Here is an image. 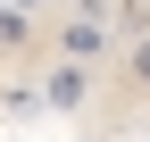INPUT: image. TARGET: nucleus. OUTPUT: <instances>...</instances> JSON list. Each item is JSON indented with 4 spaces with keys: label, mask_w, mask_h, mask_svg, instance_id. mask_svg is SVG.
Wrapping results in <instances>:
<instances>
[{
    "label": "nucleus",
    "mask_w": 150,
    "mask_h": 142,
    "mask_svg": "<svg viewBox=\"0 0 150 142\" xmlns=\"http://www.w3.org/2000/svg\"><path fill=\"white\" fill-rule=\"evenodd\" d=\"M125 84L150 92V33H142V42H125Z\"/></svg>",
    "instance_id": "nucleus-1"
}]
</instances>
